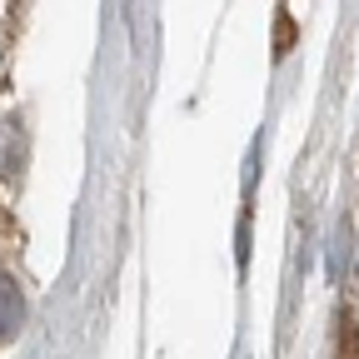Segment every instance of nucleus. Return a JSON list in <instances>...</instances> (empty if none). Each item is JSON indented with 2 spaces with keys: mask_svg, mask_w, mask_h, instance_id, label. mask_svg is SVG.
Here are the masks:
<instances>
[{
  "mask_svg": "<svg viewBox=\"0 0 359 359\" xmlns=\"http://www.w3.org/2000/svg\"><path fill=\"white\" fill-rule=\"evenodd\" d=\"M25 325V294L15 290L11 275H0V344H11Z\"/></svg>",
  "mask_w": 359,
  "mask_h": 359,
  "instance_id": "1",
  "label": "nucleus"
}]
</instances>
